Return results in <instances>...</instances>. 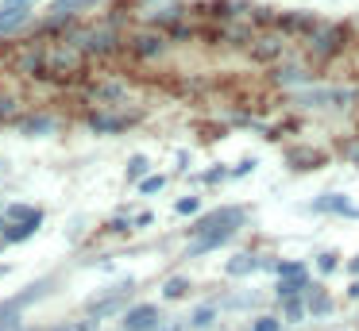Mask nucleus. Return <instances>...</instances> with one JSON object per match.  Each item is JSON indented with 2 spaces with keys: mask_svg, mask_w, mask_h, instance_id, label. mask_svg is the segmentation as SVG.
Returning a JSON list of instances; mask_svg holds the SVG:
<instances>
[{
  "mask_svg": "<svg viewBox=\"0 0 359 331\" xmlns=\"http://www.w3.org/2000/svg\"><path fill=\"white\" fill-rule=\"evenodd\" d=\"M351 100H355V89H336V85L294 89V104H302V108H348Z\"/></svg>",
  "mask_w": 359,
  "mask_h": 331,
  "instance_id": "nucleus-6",
  "label": "nucleus"
},
{
  "mask_svg": "<svg viewBox=\"0 0 359 331\" xmlns=\"http://www.w3.org/2000/svg\"><path fill=\"white\" fill-rule=\"evenodd\" d=\"M174 212L178 216H197L201 212V197H182L178 204H174Z\"/></svg>",
  "mask_w": 359,
  "mask_h": 331,
  "instance_id": "nucleus-28",
  "label": "nucleus"
},
{
  "mask_svg": "<svg viewBox=\"0 0 359 331\" xmlns=\"http://www.w3.org/2000/svg\"><path fill=\"white\" fill-rule=\"evenodd\" d=\"M305 308H309L313 316H320V312H328V308H332V300H328L320 289H313V285H309V304H305Z\"/></svg>",
  "mask_w": 359,
  "mask_h": 331,
  "instance_id": "nucleus-26",
  "label": "nucleus"
},
{
  "mask_svg": "<svg viewBox=\"0 0 359 331\" xmlns=\"http://www.w3.org/2000/svg\"><path fill=\"white\" fill-rule=\"evenodd\" d=\"M317 23V15L309 12V8H290V12H278V20H274V27L282 31L286 38H294V35H309V27Z\"/></svg>",
  "mask_w": 359,
  "mask_h": 331,
  "instance_id": "nucleus-13",
  "label": "nucleus"
},
{
  "mask_svg": "<svg viewBox=\"0 0 359 331\" xmlns=\"http://www.w3.org/2000/svg\"><path fill=\"white\" fill-rule=\"evenodd\" d=\"M313 208H317V212H336V216H351V220H355V216H359V208L351 204V200L344 197V192H325V197H320V200H313Z\"/></svg>",
  "mask_w": 359,
  "mask_h": 331,
  "instance_id": "nucleus-17",
  "label": "nucleus"
},
{
  "mask_svg": "<svg viewBox=\"0 0 359 331\" xmlns=\"http://www.w3.org/2000/svg\"><path fill=\"white\" fill-rule=\"evenodd\" d=\"M20 131H24V135H50V131H55V120H50V115H24V120H20Z\"/></svg>",
  "mask_w": 359,
  "mask_h": 331,
  "instance_id": "nucleus-21",
  "label": "nucleus"
},
{
  "mask_svg": "<svg viewBox=\"0 0 359 331\" xmlns=\"http://www.w3.org/2000/svg\"><path fill=\"white\" fill-rule=\"evenodd\" d=\"M212 320V308H197V312H194V323H197V328H201V323H209Z\"/></svg>",
  "mask_w": 359,
  "mask_h": 331,
  "instance_id": "nucleus-38",
  "label": "nucleus"
},
{
  "mask_svg": "<svg viewBox=\"0 0 359 331\" xmlns=\"http://www.w3.org/2000/svg\"><path fill=\"white\" fill-rule=\"evenodd\" d=\"M4 231H8V220H4V216H0V239H4Z\"/></svg>",
  "mask_w": 359,
  "mask_h": 331,
  "instance_id": "nucleus-42",
  "label": "nucleus"
},
{
  "mask_svg": "<svg viewBox=\"0 0 359 331\" xmlns=\"http://www.w3.org/2000/svg\"><path fill=\"white\" fill-rule=\"evenodd\" d=\"M186 293H189V281H186V277H170V281L163 285V297H170V300L186 297Z\"/></svg>",
  "mask_w": 359,
  "mask_h": 331,
  "instance_id": "nucleus-27",
  "label": "nucleus"
},
{
  "mask_svg": "<svg viewBox=\"0 0 359 331\" xmlns=\"http://www.w3.org/2000/svg\"><path fill=\"white\" fill-rule=\"evenodd\" d=\"M135 120H140V112H112V108H101V112L89 115V127H93L97 135H120V131H128Z\"/></svg>",
  "mask_w": 359,
  "mask_h": 331,
  "instance_id": "nucleus-9",
  "label": "nucleus"
},
{
  "mask_svg": "<svg viewBox=\"0 0 359 331\" xmlns=\"http://www.w3.org/2000/svg\"><path fill=\"white\" fill-rule=\"evenodd\" d=\"M39 66H43V43L39 38H27L20 43V50H12V69L24 77H39Z\"/></svg>",
  "mask_w": 359,
  "mask_h": 331,
  "instance_id": "nucleus-11",
  "label": "nucleus"
},
{
  "mask_svg": "<svg viewBox=\"0 0 359 331\" xmlns=\"http://www.w3.org/2000/svg\"><path fill=\"white\" fill-rule=\"evenodd\" d=\"M0 274H8V269H4V266H0Z\"/></svg>",
  "mask_w": 359,
  "mask_h": 331,
  "instance_id": "nucleus-45",
  "label": "nucleus"
},
{
  "mask_svg": "<svg viewBox=\"0 0 359 331\" xmlns=\"http://www.w3.org/2000/svg\"><path fill=\"white\" fill-rule=\"evenodd\" d=\"M93 323L97 320H70V323H58V328H50V331H93Z\"/></svg>",
  "mask_w": 359,
  "mask_h": 331,
  "instance_id": "nucleus-32",
  "label": "nucleus"
},
{
  "mask_svg": "<svg viewBox=\"0 0 359 331\" xmlns=\"http://www.w3.org/2000/svg\"><path fill=\"white\" fill-rule=\"evenodd\" d=\"M302 293H309V277H282L278 281V297L290 300V297H302Z\"/></svg>",
  "mask_w": 359,
  "mask_h": 331,
  "instance_id": "nucleus-23",
  "label": "nucleus"
},
{
  "mask_svg": "<svg viewBox=\"0 0 359 331\" xmlns=\"http://www.w3.org/2000/svg\"><path fill=\"white\" fill-rule=\"evenodd\" d=\"M47 293H55V277H39V281H35V285H27L24 293H16L12 300H4V304H0V316L20 312V308H27V304H35V300H43Z\"/></svg>",
  "mask_w": 359,
  "mask_h": 331,
  "instance_id": "nucleus-12",
  "label": "nucleus"
},
{
  "mask_svg": "<svg viewBox=\"0 0 359 331\" xmlns=\"http://www.w3.org/2000/svg\"><path fill=\"white\" fill-rule=\"evenodd\" d=\"M248 223V208H236V204H224L217 212H205L194 220L189 235H205V231H217V227H243Z\"/></svg>",
  "mask_w": 359,
  "mask_h": 331,
  "instance_id": "nucleus-7",
  "label": "nucleus"
},
{
  "mask_svg": "<svg viewBox=\"0 0 359 331\" xmlns=\"http://www.w3.org/2000/svg\"><path fill=\"white\" fill-rule=\"evenodd\" d=\"M0 169H4V158H0Z\"/></svg>",
  "mask_w": 359,
  "mask_h": 331,
  "instance_id": "nucleus-46",
  "label": "nucleus"
},
{
  "mask_svg": "<svg viewBox=\"0 0 359 331\" xmlns=\"http://www.w3.org/2000/svg\"><path fill=\"white\" fill-rule=\"evenodd\" d=\"M255 166H259L255 158H240V162H236L232 169H228V177H248V174H251V169H255Z\"/></svg>",
  "mask_w": 359,
  "mask_h": 331,
  "instance_id": "nucleus-31",
  "label": "nucleus"
},
{
  "mask_svg": "<svg viewBox=\"0 0 359 331\" xmlns=\"http://www.w3.org/2000/svg\"><path fill=\"white\" fill-rule=\"evenodd\" d=\"M348 154H351V158L359 162V143H351V146H348Z\"/></svg>",
  "mask_w": 359,
  "mask_h": 331,
  "instance_id": "nucleus-41",
  "label": "nucleus"
},
{
  "mask_svg": "<svg viewBox=\"0 0 359 331\" xmlns=\"http://www.w3.org/2000/svg\"><path fill=\"white\" fill-rule=\"evenodd\" d=\"M259 266H263V262H259L255 254H236V258H228L224 269H228L232 277H248V274H255Z\"/></svg>",
  "mask_w": 359,
  "mask_h": 331,
  "instance_id": "nucleus-22",
  "label": "nucleus"
},
{
  "mask_svg": "<svg viewBox=\"0 0 359 331\" xmlns=\"http://www.w3.org/2000/svg\"><path fill=\"white\" fill-rule=\"evenodd\" d=\"M236 231H240V227H217V231H205V235H194V239H189V246H186V258H201V254H209V251H217V246L232 243Z\"/></svg>",
  "mask_w": 359,
  "mask_h": 331,
  "instance_id": "nucleus-14",
  "label": "nucleus"
},
{
  "mask_svg": "<svg viewBox=\"0 0 359 331\" xmlns=\"http://www.w3.org/2000/svg\"><path fill=\"white\" fill-rule=\"evenodd\" d=\"M39 223H43V212L35 208V212L27 216V220H20V223H8V231H4V239H8V243H27V239H32L35 231H39Z\"/></svg>",
  "mask_w": 359,
  "mask_h": 331,
  "instance_id": "nucleus-18",
  "label": "nucleus"
},
{
  "mask_svg": "<svg viewBox=\"0 0 359 331\" xmlns=\"http://www.w3.org/2000/svg\"><path fill=\"white\" fill-rule=\"evenodd\" d=\"M151 223H155V216H151V212H140V216L132 220V227H151Z\"/></svg>",
  "mask_w": 359,
  "mask_h": 331,
  "instance_id": "nucleus-37",
  "label": "nucleus"
},
{
  "mask_svg": "<svg viewBox=\"0 0 359 331\" xmlns=\"http://www.w3.org/2000/svg\"><path fill=\"white\" fill-rule=\"evenodd\" d=\"M147 174H151L147 154H132V158H128V181H143Z\"/></svg>",
  "mask_w": 359,
  "mask_h": 331,
  "instance_id": "nucleus-24",
  "label": "nucleus"
},
{
  "mask_svg": "<svg viewBox=\"0 0 359 331\" xmlns=\"http://www.w3.org/2000/svg\"><path fill=\"white\" fill-rule=\"evenodd\" d=\"M282 328V320H274V316H263V320L255 323V331H278Z\"/></svg>",
  "mask_w": 359,
  "mask_h": 331,
  "instance_id": "nucleus-36",
  "label": "nucleus"
},
{
  "mask_svg": "<svg viewBox=\"0 0 359 331\" xmlns=\"http://www.w3.org/2000/svg\"><path fill=\"white\" fill-rule=\"evenodd\" d=\"M271 81L278 85V89H305V85H313V69L305 66V62H278Z\"/></svg>",
  "mask_w": 359,
  "mask_h": 331,
  "instance_id": "nucleus-10",
  "label": "nucleus"
},
{
  "mask_svg": "<svg viewBox=\"0 0 359 331\" xmlns=\"http://www.w3.org/2000/svg\"><path fill=\"white\" fill-rule=\"evenodd\" d=\"M224 177H228V169L212 166V169H205V174H201V181H205V185H220V181H224Z\"/></svg>",
  "mask_w": 359,
  "mask_h": 331,
  "instance_id": "nucleus-35",
  "label": "nucleus"
},
{
  "mask_svg": "<svg viewBox=\"0 0 359 331\" xmlns=\"http://www.w3.org/2000/svg\"><path fill=\"white\" fill-rule=\"evenodd\" d=\"M243 50H248L255 62H263V66H278V62L286 58V50H290V38L282 35L278 27H271V31L259 27L255 35H251V43L243 46Z\"/></svg>",
  "mask_w": 359,
  "mask_h": 331,
  "instance_id": "nucleus-5",
  "label": "nucleus"
},
{
  "mask_svg": "<svg viewBox=\"0 0 359 331\" xmlns=\"http://www.w3.org/2000/svg\"><path fill=\"white\" fill-rule=\"evenodd\" d=\"M124 50L132 54V58H140V62H155V58H163V54L170 50V35L158 31V27H151V23H143V27H135V31L124 35Z\"/></svg>",
  "mask_w": 359,
  "mask_h": 331,
  "instance_id": "nucleus-4",
  "label": "nucleus"
},
{
  "mask_svg": "<svg viewBox=\"0 0 359 331\" xmlns=\"http://www.w3.org/2000/svg\"><path fill=\"white\" fill-rule=\"evenodd\" d=\"M66 38H70L74 46H81L86 50V58H112V54L124 50V31H120V23L112 20H97V23H74L70 31H66Z\"/></svg>",
  "mask_w": 359,
  "mask_h": 331,
  "instance_id": "nucleus-1",
  "label": "nucleus"
},
{
  "mask_svg": "<svg viewBox=\"0 0 359 331\" xmlns=\"http://www.w3.org/2000/svg\"><path fill=\"white\" fill-rule=\"evenodd\" d=\"M163 189H166V177H163V174H147V177L140 181V192H143V197H155V192H163Z\"/></svg>",
  "mask_w": 359,
  "mask_h": 331,
  "instance_id": "nucleus-25",
  "label": "nucleus"
},
{
  "mask_svg": "<svg viewBox=\"0 0 359 331\" xmlns=\"http://www.w3.org/2000/svg\"><path fill=\"white\" fill-rule=\"evenodd\" d=\"M89 69V58L81 46H74L66 35L43 43V66H39V77L47 81H78L81 73Z\"/></svg>",
  "mask_w": 359,
  "mask_h": 331,
  "instance_id": "nucleus-2",
  "label": "nucleus"
},
{
  "mask_svg": "<svg viewBox=\"0 0 359 331\" xmlns=\"http://www.w3.org/2000/svg\"><path fill=\"white\" fill-rule=\"evenodd\" d=\"M336 266H340V254H336V251H325V254L317 258V269H320V274H332Z\"/></svg>",
  "mask_w": 359,
  "mask_h": 331,
  "instance_id": "nucleus-30",
  "label": "nucleus"
},
{
  "mask_svg": "<svg viewBox=\"0 0 359 331\" xmlns=\"http://www.w3.org/2000/svg\"><path fill=\"white\" fill-rule=\"evenodd\" d=\"M32 212H35L32 204H8V212H4V220H8V223H20V220H27Z\"/></svg>",
  "mask_w": 359,
  "mask_h": 331,
  "instance_id": "nucleus-29",
  "label": "nucleus"
},
{
  "mask_svg": "<svg viewBox=\"0 0 359 331\" xmlns=\"http://www.w3.org/2000/svg\"><path fill=\"white\" fill-rule=\"evenodd\" d=\"M286 158H290V166H294V169H317V166H325V154L313 150V146H294Z\"/></svg>",
  "mask_w": 359,
  "mask_h": 331,
  "instance_id": "nucleus-19",
  "label": "nucleus"
},
{
  "mask_svg": "<svg viewBox=\"0 0 359 331\" xmlns=\"http://www.w3.org/2000/svg\"><path fill=\"white\" fill-rule=\"evenodd\" d=\"M278 274H282V277H302V274H305V262H282Z\"/></svg>",
  "mask_w": 359,
  "mask_h": 331,
  "instance_id": "nucleus-34",
  "label": "nucleus"
},
{
  "mask_svg": "<svg viewBox=\"0 0 359 331\" xmlns=\"http://www.w3.org/2000/svg\"><path fill=\"white\" fill-rule=\"evenodd\" d=\"M344 43H348V27H344V23H320V20L313 23L309 35L302 38L305 54H309V58H317V62L336 58V54L344 50Z\"/></svg>",
  "mask_w": 359,
  "mask_h": 331,
  "instance_id": "nucleus-3",
  "label": "nucleus"
},
{
  "mask_svg": "<svg viewBox=\"0 0 359 331\" xmlns=\"http://www.w3.org/2000/svg\"><path fill=\"white\" fill-rule=\"evenodd\" d=\"M286 312H290V320H302V316L309 312V308L302 304V297H290V300H286Z\"/></svg>",
  "mask_w": 359,
  "mask_h": 331,
  "instance_id": "nucleus-33",
  "label": "nucleus"
},
{
  "mask_svg": "<svg viewBox=\"0 0 359 331\" xmlns=\"http://www.w3.org/2000/svg\"><path fill=\"white\" fill-rule=\"evenodd\" d=\"M348 269H351V274H355V277H359V254H355V258H351V262H348Z\"/></svg>",
  "mask_w": 359,
  "mask_h": 331,
  "instance_id": "nucleus-40",
  "label": "nucleus"
},
{
  "mask_svg": "<svg viewBox=\"0 0 359 331\" xmlns=\"http://www.w3.org/2000/svg\"><path fill=\"white\" fill-rule=\"evenodd\" d=\"M20 120H24V104H20V97L0 92V123H20Z\"/></svg>",
  "mask_w": 359,
  "mask_h": 331,
  "instance_id": "nucleus-20",
  "label": "nucleus"
},
{
  "mask_svg": "<svg viewBox=\"0 0 359 331\" xmlns=\"http://www.w3.org/2000/svg\"><path fill=\"white\" fill-rule=\"evenodd\" d=\"M4 246H8V239H0V251H4Z\"/></svg>",
  "mask_w": 359,
  "mask_h": 331,
  "instance_id": "nucleus-44",
  "label": "nucleus"
},
{
  "mask_svg": "<svg viewBox=\"0 0 359 331\" xmlns=\"http://www.w3.org/2000/svg\"><path fill=\"white\" fill-rule=\"evenodd\" d=\"M132 289H135L132 281H120L116 289H109V293H101V297H93V300H89V304H86L89 320H104V316L120 312V308L128 304V297H132Z\"/></svg>",
  "mask_w": 359,
  "mask_h": 331,
  "instance_id": "nucleus-8",
  "label": "nucleus"
},
{
  "mask_svg": "<svg viewBox=\"0 0 359 331\" xmlns=\"http://www.w3.org/2000/svg\"><path fill=\"white\" fill-rule=\"evenodd\" d=\"M348 293H351V297H355V300H359V281H355V285H351V289H348Z\"/></svg>",
  "mask_w": 359,
  "mask_h": 331,
  "instance_id": "nucleus-43",
  "label": "nucleus"
},
{
  "mask_svg": "<svg viewBox=\"0 0 359 331\" xmlns=\"http://www.w3.org/2000/svg\"><path fill=\"white\" fill-rule=\"evenodd\" d=\"M35 0H0V8H32Z\"/></svg>",
  "mask_w": 359,
  "mask_h": 331,
  "instance_id": "nucleus-39",
  "label": "nucleus"
},
{
  "mask_svg": "<svg viewBox=\"0 0 359 331\" xmlns=\"http://www.w3.org/2000/svg\"><path fill=\"white\" fill-rule=\"evenodd\" d=\"M124 331H158V308L155 304H132L124 316Z\"/></svg>",
  "mask_w": 359,
  "mask_h": 331,
  "instance_id": "nucleus-16",
  "label": "nucleus"
},
{
  "mask_svg": "<svg viewBox=\"0 0 359 331\" xmlns=\"http://www.w3.org/2000/svg\"><path fill=\"white\" fill-rule=\"evenodd\" d=\"M35 23L32 8H0V38H16L20 31H27Z\"/></svg>",
  "mask_w": 359,
  "mask_h": 331,
  "instance_id": "nucleus-15",
  "label": "nucleus"
}]
</instances>
